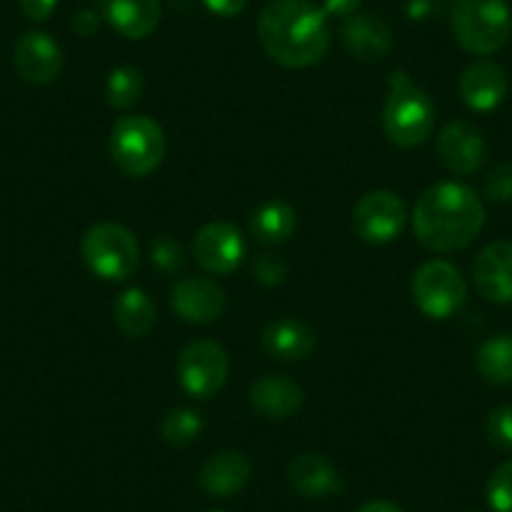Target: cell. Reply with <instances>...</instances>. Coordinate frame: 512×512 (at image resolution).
Listing matches in <instances>:
<instances>
[{
  "instance_id": "6da1fadb",
  "label": "cell",
  "mask_w": 512,
  "mask_h": 512,
  "mask_svg": "<svg viewBox=\"0 0 512 512\" xmlns=\"http://www.w3.org/2000/svg\"><path fill=\"white\" fill-rule=\"evenodd\" d=\"M264 53L284 68H309L332 43L327 13L312 0H272L256 23Z\"/></svg>"
},
{
  "instance_id": "7a4b0ae2",
  "label": "cell",
  "mask_w": 512,
  "mask_h": 512,
  "mask_svg": "<svg viewBox=\"0 0 512 512\" xmlns=\"http://www.w3.org/2000/svg\"><path fill=\"white\" fill-rule=\"evenodd\" d=\"M412 226L422 246L452 254L480 236L485 226V204L475 189L460 181H440L430 186L412 211Z\"/></svg>"
},
{
  "instance_id": "3957f363",
  "label": "cell",
  "mask_w": 512,
  "mask_h": 512,
  "mask_svg": "<svg viewBox=\"0 0 512 512\" xmlns=\"http://www.w3.org/2000/svg\"><path fill=\"white\" fill-rule=\"evenodd\" d=\"M435 103L430 93L410 81L405 71L390 76V96L384 103L382 126L387 139L400 149H415L425 144L435 128Z\"/></svg>"
},
{
  "instance_id": "277c9868",
  "label": "cell",
  "mask_w": 512,
  "mask_h": 512,
  "mask_svg": "<svg viewBox=\"0 0 512 512\" xmlns=\"http://www.w3.org/2000/svg\"><path fill=\"white\" fill-rule=\"evenodd\" d=\"M450 26L455 41L475 56L502 51L512 36L507 0H452Z\"/></svg>"
},
{
  "instance_id": "5b68a950",
  "label": "cell",
  "mask_w": 512,
  "mask_h": 512,
  "mask_svg": "<svg viewBox=\"0 0 512 512\" xmlns=\"http://www.w3.org/2000/svg\"><path fill=\"white\" fill-rule=\"evenodd\" d=\"M111 159L126 176L154 174L166 156L164 128L149 116H123L111 131Z\"/></svg>"
},
{
  "instance_id": "8992f818",
  "label": "cell",
  "mask_w": 512,
  "mask_h": 512,
  "mask_svg": "<svg viewBox=\"0 0 512 512\" xmlns=\"http://www.w3.org/2000/svg\"><path fill=\"white\" fill-rule=\"evenodd\" d=\"M81 256L91 274L103 282H126L141 262L139 241L126 226L103 221L91 226L81 241Z\"/></svg>"
},
{
  "instance_id": "52a82bcc",
  "label": "cell",
  "mask_w": 512,
  "mask_h": 512,
  "mask_svg": "<svg viewBox=\"0 0 512 512\" xmlns=\"http://www.w3.org/2000/svg\"><path fill=\"white\" fill-rule=\"evenodd\" d=\"M412 297L425 317L450 319L465 304L467 284L455 264L432 259L422 264L412 277Z\"/></svg>"
},
{
  "instance_id": "ba28073f",
  "label": "cell",
  "mask_w": 512,
  "mask_h": 512,
  "mask_svg": "<svg viewBox=\"0 0 512 512\" xmlns=\"http://www.w3.org/2000/svg\"><path fill=\"white\" fill-rule=\"evenodd\" d=\"M176 377L186 395L211 400L229 377V354L214 339H196L179 354Z\"/></svg>"
},
{
  "instance_id": "9c48e42d",
  "label": "cell",
  "mask_w": 512,
  "mask_h": 512,
  "mask_svg": "<svg viewBox=\"0 0 512 512\" xmlns=\"http://www.w3.org/2000/svg\"><path fill=\"white\" fill-rule=\"evenodd\" d=\"M354 231L367 244H390L407 224V206L395 191H369L354 206Z\"/></svg>"
},
{
  "instance_id": "30bf717a",
  "label": "cell",
  "mask_w": 512,
  "mask_h": 512,
  "mask_svg": "<svg viewBox=\"0 0 512 512\" xmlns=\"http://www.w3.org/2000/svg\"><path fill=\"white\" fill-rule=\"evenodd\" d=\"M246 256V241L234 224L211 221L194 236V259L204 272L231 274Z\"/></svg>"
},
{
  "instance_id": "8fae6325",
  "label": "cell",
  "mask_w": 512,
  "mask_h": 512,
  "mask_svg": "<svg viewBox=\"0 0 512 512\" xmlns=\"http://www.w3.org/2000/svg\"><path fill=\"white\" fill-rule=\"evenodd\" d=\"M437 156L455 176H472L487 159V144L472 123L450 121L437 136Z\"/></svg>"
},
{
  "instance_id": "7c38bea8",
  "label": "cell",
  "mask_w": 512,
  "mask_h": 512,
  "mask_svg": "<svg viewBox=\"0 0 512 512\" xmlns=\"http://www.w3.org/2000/svg\"><path fill=\"white\" fill-rule=\"evenodd\" d=\"M13 63L23 81L33 86H48L63 71L61 46L43 31L23 33L13 48Z\"/></svg>"
},
{
  "instance_id": "4fadbf2b",
  "label": "cell",
  "mask_w": 512,
  "mask_h": 512,
  "mask_svg": "<svg viewBox=\"0 0 512 512\" xmlns=\"http://www.w3.org/2000/svg\"><path fill=\"white\" fill-rule=\"evenodd\" d=\"M472 282L485 302L512 304V241H492L477 254Z\"/></svg>"
},
{
  "instance_id": "5bb4252c",
  "label": "cell",
  "mask_w": 512,
  "mask_h": 512,
  "mask_svg": "<svg viewBox=\"0 0 512 512\" xmlns=\"http://www.w3.org/2000/svg\"><path fill=\"white\" fill-rule=\"evenodd\" d=\"M171 309L189 324H211L224 314L226 294L214 279L184 277L171 289Z\"/></svg>"
},
{
  "instance_id": "9a60e30c",
  "label": "cell",
  "mask_w": 512,
  "mask_h": 512,
  "mask_svg": "<svg viewBox=\"0 0 512 512\" xmlns=\"http://www.w3.org/2000/svg\"><path fill=\"white\" fill-rule=\"evenodd\" d=\"M339 38H342V46L347 48L349 56L364 63H377L387 58L392 51V43H395L392 28L374 13H354V16L344 18Z\"/></svg>"
},
{
  "instance_id": "2e32d148",
  "label": "cell",
  "mask_w": 512,
  "mask_h": 512,
  "mask_svg": "<svg viewBox=\"0 0 512 512\" xmlns=\"http://www.w3.org/2000/svg\"><path fill=\"white\" fill-rule=\"evenodd\" d=\"M96 11L101 21L131 41L149 38L161 21L159 0H98Z\"/></svg>"
},
{
  "instance_id": "e0dca14e",
  "label": "cell",
  "mask_w": 512,
  "mask_h": 512,
  "mask_svg": "<svg viewBox=\"0 0 512 512\" xmlns=\"http://www.w3.org/2000/svg\"><path fill=\"white\" fill-rule=\"evenodd\" d=\"M460 98L470 111H495L507 96V73L495 61H475L460 76Z\"/></svg>"
},
{
  "instance_id": "ac0fdd59",
  "label": "cell",
  "mask_w": 512,
  "mask_h": 512,
  "mask_svg": "<svg viewBox=\"0 0 512 512\" xmlns=\"http://www.w3.org/2000/svg\"><path fill=\"white\" fill-rule=\"evenodd\" d=\"M289 485L294 492H299L302 497L309 500H324V497L339 495L344 490L342 475L337 472V467L322 455H314V452H304L297 455L289 462Z\"/></svg>"
},
{
  "instance_id": "d6986e66",
  "label": "cell",
  "mask_w": 512,
  "mask_h": 512,
  "mask_svg": "<svg viewBox=\"0 0 512 512\" xmlns=\"http://www.w3.org/2000/svg\"><path fill=\"white\" fill-rule=\"evenodd\" d=\"M251 480V462L244 452L224 450L211 455L199 472V487L209 497H231Z\"/></svg>"
},
{
  "instance_id": "ffe728a7",
  "label": "cell",
  "mask_w": 512,
  "mask_h": 512,
  "mask_svg": "<svg viewBox=\"0 0 512 512\" xmlns=\"http://www.w3.org/2000/svg\"><path fill=\"white\" fill-rule=\"evenodd\" d=\"M302 402L304 390L287 374H264L251 384V407L267 420H287Z\"/></svg>"
},
{
  "instance_id": "44dd1931",
  "label": "cell",
  "mask_w": 512,
  "mask_h": 512,
  "mask_svg": "<svg viewBox=\"0 0 512 512\" xmlns=\"http://www.w3.org/2000/svg\"><path fill=\"white\" fill-rule=\"evenodd\" d=\"M262 347L279 362H302L317 347V334L302 319H274L264 327Z\"/></svg>"
},
{
  "instance_id": "7402d4cb",
  "label": "cell",
  "mask_w": 512,
  "mask_h": 512,
  "mask_svg": "<svg viewBox=\"0 0 512 512\" xmlns=\"http://www.w3.org/2000/svg\"><path fill=\"white\" fill-rule=\"evenodd\" d=\"M249 229L251 236H254L259 244H284V241L294 234V229H297V214H294L292 206L282 199L264 201V204L251 214Z\"/></svg>"
},
{
  "instance_id": "603a6c76",
  "label": "cell",
  "mask_w": 512,
  "mask_h": 512,
  "mask_svg": "<svg viewBox=\"0 0 512 512\" xmlns=\"http://www.w3.org/2000/svg\"><path fill=\"white\" fill-rule=\"evenodd\" d=\"M113 317H116V327L126 337L144 339L156 324V307L144 289L134 287L126 289L116 299V304H113Z\"/></svg>"
},
{
  "instance_id": "cb8c5ba5",
  "label": "cell",
  "mask_w": 512,
  "mask_h": 512,
  "mask_svg": "<svg viewBox=\"0 0 512 512\" xmlns=\"http://www.w3.org/2000/svg\"><path fill=\"white\" fill-rule=\"evenodd\" d=\"M477 372L495 387L512 384V334H495L477 349Z\"/></svg>"
},
{
  "instance_id": "d4e9b609",
  "label": "cell",
  "mask_w": 512,
  "mask_h": 512,
  "mask_svg": "<svg viewBox=\"0 0 512 512\" xmlns=\"http://www.w3.org/2000/svg\"><path fill=\"white\" fill-rule=\"evenodd\" d=\"M144 93V76L134 66H118L106 78V98L113 108H131Z\"/></svg>"
},
{
  "instance_id": "484cf974",
  "label": "cell",
  "mask_w": 512,
  "mask_h": 512,
  "mask_svg": "<svg viewBox=\"0 0 512 512\" xmlns=\"http://www.w3.org/2000/svg\"><path fill=\"white\" fill-rule=\"evenodd\" d=\"M201 430H204V420L199 412L189 410V407H176V410L166 412L164 422H161V435L171 447H186L194 440H199Z\"/></svg>"
},
{
  "instance_id": "4316f807",
  "label": "cell",
  "mask_w": 512,
  "mask_h": 512,
  "mask_svg": "<svg viewBox=\"0 0 512 512\" xmlns=\"http://www.w3.org/2000/svg\"><path fill=\"white\" fill-rule=\"evenodd\" d=\"M151 264H154V269H159L161 274H166V277H171V274L181 272L184 269V246L179 244V241L174 239V236L164 234L159 236V239L151 241Z\"/></svg>"
},
{
  "instance_id": "83f0119b",
  "label": "cell",
  "mask_w": 512,
  "mask_h": 512,
  "mask_svg": "<svg viewBox=\"0 0 512 512\" xmlns=\"http://www.w3.org/2000/svg\"><path fill=\"white\" fill-rule=\"evenodd\" d=\"M485 497L495 512H512V460L502 462L490 475Z\"/></svg>"
},
{
  "instance_id": "f1b7e54d",
  "label": "cell",
  "mask_w": 512,
  "mask_h": 512,
  "mask_svg": "<svg viewBox=\"0 0 512 512\" xmlns=\"http://www.w3.org/2000/svg\"><path fill=\"white\" fill-rule=\"evenodd\" d=\"M487 440L502 452H512V405L495 407L487 417Z\"/></svg>"
},
{
  "instance_id": "f546056e",
  "label": "cell",
  "mask_w": 512,
  "mask_h": 512,
  "mask_svg": "<svg viewBox=\"0 0 512 512\" xmlns=\"http://www.w3.org/2000/svg\"><path fill=\"white\" fill-rule=\"evenodd\" d=\"M287 272V262L274 254H259L254 256V262H251V277H254L256 284H262V287H277V284H284Z\"/></svg>"
},
{
  "instance_id": "4dcf8cb0",
  "label": "cell",
  "mask_w": 512,
  "mask_h": 512,
  "mask_svg": "<svg viewBox=\"0 0 512 512\" xmlns=\"http://www.w3.org/2000/svg\"><path fill=\"white\" fill-rule=\"evenodd\" d=\"M485 196L495 204H512V161L507 164H497L490 174L485 176V186H482Z\"/></svg>"
},
{
  "instance_id": "1f68e13d",
  "label": "cell",
  "mask_w": 512,
  "mask_h": 512,
  "mask_svg": "<svg viewBox=\"0 0 512 512\" xmlns=\"http://www.w3.org/2000/svg\"><path fill=\"white\" fill-rule=\"evenodd\" d=\"M442 3L440 0H407L405 13L415 23H430L440 16Z\"/></svg>"
},
{
  "instance_id": "d6a6232c",
  "label": "cell",
  "mask_w": 512,
  "mask_h": 512,
  "mask_svg": "<svg viewBox=\"0 0 512 512\" xmlns=\"http://www.w3.org/2000/svg\"><path fill=\"white\" fill-rule=\"evenodd\" d=\"M18 3H21L23 16H26L28 21H36V23L48 21L58 6V0H18Z\"/></svg>"
},
{
  "instance_id": "836d02e7",
  "label": "cell",
  "mask_w": 512,
  "mask_h": 512,
  "mask_svg": "<svg viewBox=\"0 0 512 512\" xmlns=\"http://www.w3.org/2000/svg\"><path fill=\"white\" fill-rule=\"evenodd\" d=\"M201 3L206 6V11L219 18H236L249 6V0H201Z\"/></svg>"
},
{
  "instance_id": "e575fe53",
  "label": "cell",
  "mask_w": 512,
  "mask_h": 512,
  "mask_svg": "<svg viewBox=\"0 0 512 512\" xmlns=\"http://www.w3.org/2000/svg\"><path fill=\"white\" fill-rule=\"evenodd\" d=\"M98 26H101V16H98V11H91V8H83V11H78L71 21L73 31L83 38L93 36V33L98 31Z\"/></svg>"
},
{
  "instance_id": "d590c367",
  "label": "cell",
  "mask_w": 512,
  "mask_h": 512,
  "mask_svg": "<svg viewBox=\"0 0 512 512\" xmlns=\"http://www.w3.org/2000/svg\"><path fill=\"white\" fill-rule=\"evenodd\" d=\"M362 0H322V11L334 18H349L359 13Z\"/></svg>"
},
{
  "instance_id": "8d00e7d4",
  "label": "cell",
  "mask_w": 512,
  "mask_h": 512,
  "mask_svg": "<svg viewBox=\"0 0 512 512\" xmlns=\"http://www.w3.org/2000/svg\"><path fill=\"white\" fill-rule=\"evenodd\" d=\"M357 512H402L395 502H387V500H372L367 505L359 507Z\"/></svg>"
},
{
  "instance_id": "74e56055",
  "label": "cell",
  "mask_w": 512,
  "mask_h": 512,
  "mask_svg": "<svg viewBox=\"0 0 512 512\" xmlns=\"http://www.w3.org/2000/svg\"><path fill=\"white\" fill-rule=\"evenodd\" d=\"M209 512H224V510H209Z\"/></svg>"
}]
</instances>
